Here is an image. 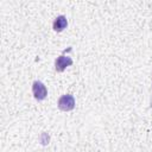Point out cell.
<instances>
[{"label":"cell","instance_id":"obj_1","mask_svg":"<svg viewBox=\"0 0 152 152\" xmlns=\"http://www.w3.org/2000/svg\"><path fill=\"white\" fill-rule=\"evenodd\" d=\"M75 97L71 95V94H65L63 96L59 97L58 102H57V106L63 112H69V110H72L75 108Z\"/></svg>","mask_w":152,"mask_h":152},{"label":"cell","instance_id":"obj_2","mask_svg":"<svg viewBox=\"0 0 152 152\" xmlns=\"http://www.w3.org/2000/svg\"><path fill=\"white\" fill-rule=\"evenodd\" d=\"M32 93L36 100L42 101L48 96V89L45 87V84L40 81H34L32 84Z\"/></svg>","mask_w":152,"mask_h":152},{"label":"cell","instance_id":"obj_3","mask_svg":"<svg viewBox=\"0 0 152 152\" xmlns=\"http://www.w3.org/2000/svg\"><path fill=\"white\" fill-rule=\"evenodd\" d=\"M71 64H72V59L68 56L62 55V56L57 57V59L55 62V68H56V71L62 72V71H64V69L66 66H70Z\"/></svg>","mask_w":152,"mask_h":152},{"label":"cell","instance_id":"obj_4","mask_svg":"<svg viewBox=\"0 0 152 152\" xmlns=\"http://www.w3.org/2000/svg\"><path fill=\"white\" fill-rule=\"evenodd\" d=\"M66 26H68V20H66V17L65 15H58L53 20V24H52V27H53V30L56 32L63 31Z\"/></svg>","mask_w":152,"mask_h":152}]
</instances>
